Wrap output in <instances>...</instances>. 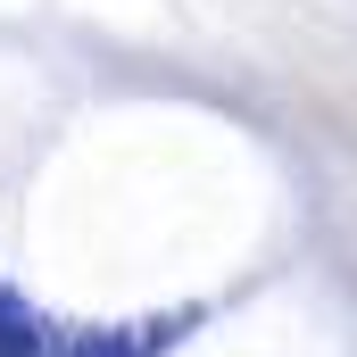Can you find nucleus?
Instances as JSON below:
<instances>
[{
  "label": "nucleus",
  "instance_id": "obj_1",
  "mask_svg": "<svg viewBox=\"0 0 357 357\" xmlns=\"http://www.w3.org/2000/svg\"><path fill=\"white\" fill-rule=\"evenodd\" d=\"M0 357H42V316L0 282Z\"/></svg>",
  "mask_w": 357,
  "mask_h": 357
}]
</instances>
